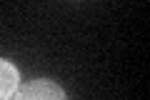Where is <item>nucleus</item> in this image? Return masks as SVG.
Masks as SVG:
<instances>
[{"instance_id":"f257e3e1","label":"nucleus","mask_w":150,"mask_h":100,"mask_svg":"<svg viewBox=\"0 0 150 100\" xmlns=\"http://www.w3.org/2000/svg\"><path fill=\"white\" fill-rule=\"evenodd\" d=\"M13 100H68V95L58 83H53L48 78H38L20 85L18 93L13 95Z\"/></svg>"},{"instance_id":"f03ea898","label":"nucleus","mask_w":150,"mask_h":100,"mask_svg":"<svg viewBox=\"0 0 150 100\" xmlns=\"http://www.w3.org/2000/svg\"><path fill=\"white\" fill-rule=\"evenodd\" d=\"M20 88V70L10 60L0 58V100H13Z\"/></svg>"}]
</instances>
